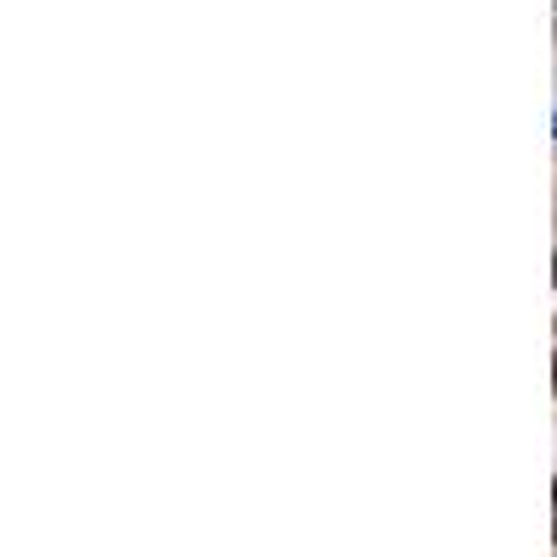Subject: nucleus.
I'll use <instances>...</instances> for the list:
<instances>
[{
  "instance_id": "nucleus-1",
  "label": "nucleus",
  "mask_w": 557,
  "mask_h": 557,
  "mask_svg": "<svg viewBox=\"0 0 557 557\" xmlns=\"http://www.w3.org/2000/svg\"><path fill=\"white\" fill-rule=\"evenodd\" d=\"M552 541H557V480H552Z\"/></svg>"
},
{
  "instance_id": "nucleus-2",
  "label": "nucleus",
  "mask_w": 557,
  "mask_h": 557,
  "mask_svg": "<svg viewBox=\"0 0 557 557\" xmlns=\"http://www.w3.org/2000/svg\"><path fill=\"white\" fill-rule=\"evenodd\" d=\"M552 391H557V357H552Z\"/></svg>"
},
{
  "instance_id": "nucleus-3",
  "label": "nucleus",
  "mask_w": 557,
  "mask_h": 557,
  "mask_svg": "<svg viewBox=\"0 0 557 557\" xmlns=\"http://www.w3.org/2000/svg\"><path fill=\"white\" fill-rule=\"evenodd\" d=\"M552 134H557V117H552Z\"/></svg>"
}]
</instances>
